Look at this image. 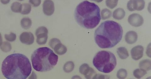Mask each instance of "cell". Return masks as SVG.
Listing matches in <instances>:
<instances>
[{
    "instance_id": "ac0fdd59",
    "label": "cell",
    "mask_w": 151,
    "mask_h": 79,
    "mask_svg": "<svg viewBox=\"0 0 151 79\" xmlns=\"http://www.w3.org/2000/svg\"><path fill=\"white\" fill-rule=\"evenodd\" d=\"M91 68L88 65L87 63H84L81 65L79 68V72L84 76L87 75Z\"/></svg>"
},
{
    "instance_id": "484cf974",
    "label": "cell",
    "mask_w": 151,
    "mask_h": 79,
    "mask_svg": "<svg viewBox=\"0 0 151 79\" xmlns=\"http://www.w3.org/2000/svg\"><path fill=\"white\" fill-rule=\"evenodd\" d=\"M118 3V1H116V0H115V1L107 0L106 1V6L111 9L115 8L117 6Z\"/></svg>"
},
{
    "instance_id": "7c38bea8",
    "label": "cell",
    "mask_w": 151,
    "mask_h": 79,
    "mask_svg": "<svg viewBox=\"0 0 151 79\" xmlns=\"http://www.w3.org/2000/svg\"><path fill=\"white\" fill-rule=\"evenodd\" d=\"M43 11L47 16H50L52 15L55 11L53 2L50 1H45L43 4Z\"/></svg>"
},
{
    "instance_id": "ba28073f",
    "label": "cell",
    "mask_w": 151,
    "mask_h": 79,
    "mask_svg": "<svg viewBox=\"0 0 151 79\" xmlns=\"http://www.w3.org/2000/svg\"><path fill=\"white\" fill-rule=\"evenodd\" d=\"M145 5V1L143 0L130 1L127 2V9L130 11L135 10L141 11L144 9Z\"/></svg>"
},
{
    "instance_id": "ffe728a7",
    "label": "cell",
    "mask_w": 151,
    "mask_h": 79,
    "mask_svg": "<svg viewBox=\"0 0 151 79\" xmlns=\"http://www.w3.org/2000/svg\"><path fill=\"white\" fill-rule=\"evenodd\" d=\"M0 48L3 52L8 53L10 52L12 48L10 43L8 41H4L0 46Z\"/></svg>"
},
{
    "instance_id": "f546056e",
    "label": "cell",
    "mask_w": 151,
    "mask_h": 79,
    "mask_svg": "<svg viewBox=\"0 0 151 79\" xmlns=\"http://www.w3.org/2000/svg\"><path fill=\"white\" fill-rule=\"evenodd\" d=\"M29 2L35 7L39 6L40 3V1H30Z\"/></svg>"
},
{
    "instance_id": "5b68a950",
    "label": "cell",
    "mask_w": 151,
    "mask_h": 79,
    "mask_svg": "<svg viewBox=\"0 0 151 79\" xmlns=\"http://www.w3.org/2000/svg\"><path fill=\"white\" fill-rule=\"evenodd\" d=\"M93 66L98 70L104 73H109L115 68L116 59L115 55L109 51H99L93 61Z\"/></svg>"
},
{
    "instance_id": "4dcf8cb0",
    "label": "cell",
    "mask_w": 151,
    "mask_h": 79,
    "mask_svg": "<svg viewBox=\"0 0 151 79\" xmlns=\"http://www.w3.org/2000/svg\"><path fill=\"white\" fill-rule=\"evenodd\" d=\"M37 77L36 74L34 71H33L31 75L28 78V79H37Z\"/></svg>"
},
{
    "instance_id": "8992f818",
    "label": "cell",
    "mask_w": 151,
    "mask_h": 79,
    "mask_svg": "<svg viewBox=\"0 0 151 79\" xmlns=\"http://www.w3.org/2000/svg\"><path fill=\"white\" fill-rule=\"evenodd\" d=\"M49 45L50 47L54 50L57 54L63 55L67 52V48L62 44L60 41L58 39H51L49 43Z\"/></svg>"
},
{
    "instance_id": "e575fe53",
    "label": "cell",
    "mask_w": 151,
    "mask_h": 79,
    "mask_svg": "<svg viewBox=\"0 0 151 79\" xmlns=\"http://www.w3.org/2000/svg\"></svg>"
},
{
    "instance_id": "d6986e66",
    "label": "cell",
    "mask_w": 151,
    "mask_h": 79,
    "mask_svg": "<svg viewBox=\"0 0 151 79\" xmlns=\"http://www.w3.org/2000/svg\"><path fill=\"white\" fill-rule=\"evenodd\" d=\"M147 73V71L141 69H137L133 72L134 76L138 79H140Z\"/></svg>"
},
{
    "instance_id": "30bf717a",
    "label": "cell",
    "mask_w": 151,
    "mask_h": 79,
    "mask_svg": "<svg viewBox=\"0 0 151 79\" xmlns=\"http://www.w3.org/2000/svg\"><path fill=\"white\" fill-rule=\"evenodd\" d=\"M144 51L142 46L138 45L135 46L131 51L132 58L135 60L140 59L143 57Z\"/></svg>"
},
{
    "instance_id": "5bb4252c",
    "label": "cell",
    "mask_w": 151,
    "mask_h": 79,
    "mask_svg": "<svg viewBox=\"0 0 151 79\" xmlns=\"http://www.w3.org/2000/svg\"><path fill=\"white\" fill-rule=\"evenodd\" d=\"M125 14L126 13L124 9L118 8L113 12V17L115 19L121 20L124 17Z\"/></svg>"
},
{
    "instance_id": "277c9868",
    "label": "cell",
    "mask_w": 151,
    "mask_h": 79,
    "mask_svg": "<svg viewBox=\"0 0 151 79\" xmlns=\"http://www.w3.org/2000/svg\"><path fill=\"white\" fill-rule=\"evenodd\" d=\"M32 66L36 71L41 72L50 71L57 64L58 57L47 47L36 49L31 56Z\"/></svg>"
},
{
    "instance_id": "52a82bcc",
    "label": "cell",
    "mask_w": 151,
    "mask_h": 79,
    "mask_svg": "<svg viewBox=\"0 0 151 79\" xmlns=\"http://www.w3.org/2000/svg\"><path fill=\"white\" fill-rule=\"evenodd\" d=\"M48 30L45 27L42 26L39 27L35 32L37 43L40 45L45 44L48 39Z\"/></svg>"
},
{
    "instance_id": "1f68e13d",
    "label": "cell",
    "mask_w": 151,
    "mask_h": 79,
    "mask_svg": "<svg viewBox=\"0 0 151 79\" xmlns=\"http://www.w3.org/2000/svg\"><path fill=\"white\" fill-rule=\"evenodd\" d=\"M72 79H82L78 75H75L73 77Z\"/></svg>"
},
{
    "instance_id": "d6a6232c",
    "label": "cell",
    "mask_w": 151,
    "mask_h": 79,
    "mask_svg": "<svg viewBox=\"0 0 151 79\" xmlns=\"http://www.w3.org/2000/svg\"><path fill=\"white\" fill-rule=\"evenodd\" d=\"M2 43V38L1 34L0 33V46H1Z\"/></svg>"
},
{
    "instance_id": "44dd1931",
    "label": "cell",
    "mask_w": 151,
    "mask_h": 79,
    "mask_svg": "<svg viewBox=\"0 0 151 79\" xmlns=\"http://www.w3.org/2000/svg\"><path fill=\"white\" fill-rule=\"evenodd\" d=\"M22 8V4L18 2L13 3L11 6L12 11L15 13H21Z\"/></svg>"
},
{
    "instance_id": "3957f363",
    "label": "cell",
    "mask_w": 151,
    "mask_h": 79,
    "mask_svg": "<svg viewBox=\"0 0 151 79\" xmlns=\"http://www.w3.org/2000/svg\"><path fill=\"white\" fill-rule=\"evenodd\" d=\"M74 17L80 26L88 29H93L100 22V9L95 3L84 1L79 4L76 8Z\"/></svg>"
},
{
    "instance_id": "6da1fadb",
    "label": "cell",
    "mask_w": 151,
    "mask_h": 79,
    "mask_svg": "<svg viewBox=\"0 0 151 79\" xmlns=\"http://www.w3.org/2000/svg\"><path fill=\"white\" fill-rule=\"evenodd\" d=\"M32 70L29 59L22 54L9 55L2 63V73L7 79H26Z\"/></svg>"
},
{
    "instance_id": "836d02e7",
    "label": "cell",
    "mask_w": 151,
    "mask_h": 79,
    "mask_svg": "<svg viewBox=\"0 0 151 79\" xmlns=\"http://www.w3.org/2000/svg\"><path fill=\"white\" fill-rule=\"evenodd\" d=\"M146 79H151V77H149L146 78Z\"/></svg>"
},
{
    "instance_id": "cb8c5ba5",
    "label": "cell",
    "mask_w": 151,
    "mask_h": 79,
    "mask_svg": "<svg viewBox=\"0 0 151 79\" xmlns=\"http://www.w3.org/2000/svg\"><path fill=\"white\" fill-rule=\"evenodd\" d=\"M112 16L111 11L107 9H103L101 11V16L102 20H105L110 18Z\"/></svg>"
},
{
    "instance_id": "603a6c76",
    "label": "cell",
    "mask_w": 151,
    "mask_h": 79,
    "mask_svg": "<svg viewBox=\"0 0 151 79\" xmlns=\"http://www.w3.org/2000/svg\"><path fill=\"white\" fill-rule=\"evenodd\" d=\"M31 6L29 4L25 3L22 4V11L21 13L23 15H27L31 10Z\"/></svg>"
},
{
    "instance_id": "8fae6325",
    "label": "cell",
    "mask_w": 151,
    "mask_h": 79,
    "mask_svg": "<svg viewBox=\"0 0 151 79\" xmlns=\"http://www.w3.org/2000/svg\"><path fill=\"white\" fill-rule=\"evenodd\" d=\"M20 40L22 43L31 45L34 43L35 38L34 35L30 32H24L20 36Z\"/></svg>"
},
{
    "instance_id": "9c48e42d",
    "label": "cell",
    "mask_w": 151,
    "mask_h": 79,
    "mask_svg": "<svg viewBox=\"0 0 151 79\" xmlns=\"http://www.w3.org/2000/svg\"><path fill=\"white\" fill-rule=\"evenodd\" d=\"M128 21L132 26L138 27L143 25L144 20L142 16L139 14L134 13L129 16Z\"/></svg>"
},
{
    "instance_id": "4316f807",
    "label": "cell",
    "mask_w": 151,
    "mask_h": 79,
    "mask_svg": "<svg viewBox=\"0 0 151 79\" xmlns=\"http://www.w3.org/2000/svg\"><path fill=\"white\" fill-rule=\"evenodd\" d=\"M5 38L6 40L10 42L15 41L17 38V36L15 33L11 32L9 34H5L4 35Z\"/></svg>"
},
{
    "instance_id": "7402d4cb",
    "label": "cell",
    "mask_w": 151,
    "mask_h": 79,
    "mask_svg": "<svg viewBox=\"0 0 151 79\" xmlns=\"http://www.w3.org/2000/svg\"><path fill=\"white\" fill-rule=\"evenodd\" d=\"M74 66V64L73 62H68L64 65L63 67L64 71L67 73L72 72L73 70Z\"/></svg>"
},
{
    "instance_id": "9a60e30c",
    "label": "cell",
    "mask_w": 151,
    "mask_h": 79,
    "mask_svg": "<svg viewBox=\"0 0 151 79\" xmlns=\"http://www.w3.org/2000/svg\"><path fill=\"white\" fill-rule=\"evenodd\" d=\"M139 67L146 71H149L151 69V60L148 59L142 60L139 63Z\"/></svg>"
},
{
    "instance_id": "7a4b0ae2",
    "label": "cell",
    "mask_w": 151,
    "mask_h": 79,
    "mask_svg": "<svg viewBox=\"0 0 151 79\" xmlns=\"http://www.w3.org/2000/svg\"><path fill=\"white\" fill-rule=\"evenodd\" d=\"M123 30L121 25L114 21L102 23L94 33L95 42L101 48H111L119 43L122 38Z\"/></svg>"
},
{
    "instance_id": "83f0119b",
    "label": "cell",
    "mask_w": 151,
    "mask_h": 79,
    "mask_svg": "<svg viewBox=\"0 0 151 79\" xmlns=\"http://www.w3.org/2000/svg\"><path fill=\"white\" fill-rule=\"evenodd\" d=\"M96 74V73L95 70L91 68L90 71L85 76V77L86 79H92L93 77Z\"/></svg>"
},
{
    "instance_id": "2e32d148",
    "label": "cell",
    "mask_w": 151,
    "mask_h": 79,
    "mask_svg": "<svg viewBox=\"0 0 151 79\" xmlns=\"http://www.w3.org/2000/svg\"><path fill=\"white\" fill-rule=\"evenodd\" d=\"M117 53L122 59L125 60L128 58L129 54L127 49L124 47H121L117 49Z\"/></svg>"
},
{
    "instance_id": "f1b7e54d",
    "label": "cell",
    "mask_w": 151,
    "mask_h": 79,
    "mask_svg": "<svg viewBox=\"0 0 151 79\" xmlns=\"http://www.w3.org/2000/svg\"><path fill=\"white\" fill-rule=\"evenodd\" d=\"M110 76L109 75L96 74L93 77L92 79H110Z\"/></svg>"
},
{
    "instance_id": "e0dca14e",
    "label": "cell",
    "mask_w": 151,
    "mask_h": 79,
    "mask_svg": "<svg viewBox=\"0 0 151 79\" xmlns=\"http://www.w3.org/2000/svg\"><path fill=\"white\" fill-rule=\"evenodd\" d=\"M21 25L23 28L26 30L30 28L32 25V21L30 18H24L21 21Z\"/></svg>"
},
{
    "instance_id": "4fadbf2b",
    "label": "cell",
    "mask_w": 151,
    "mask_h": 79,
    "mask_svg": "<svg viewBox=\"0 0 151 79\" xmlns=\"http://www.w3.org/2000/svg\"><path fill=\"white\" fill-rule=\"evenodd\" d=\"M138 38L137 34L133 31L127 32L125 36L126 42L129 44H132L135 43L137 41Z\"/></svg>"
},
{
    "instance_id": "d4e9b609",
    "label": "cell",
    "mask_w": 151,
    "mask_h": 79,
    "mask_svg": "<svg viewBox=\"0 0 151 79\" xmlns=\"http://www.w3.org/2000/svg\"><path fill=\"white\" fill-rule=\"evenodd\" d=\"M127 75V73L126 69L123 68L120 69L117 73L116 76L119 79H125Z\"/></svg>"
}]
</instances>
